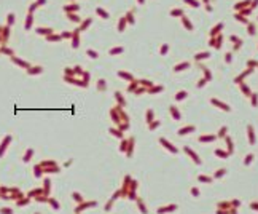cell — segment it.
I'll list each match as a JSON object with an SVG mask.
<instances>
[{"mask_svg": "<svg viewBox=\"0 0 258 214\" xmlns=\"http://www.w3.org/2000/svg\"><path fill=\"white\" fill-rule=\"evenodd\" d=\"M182 23H183V26L188 29V31H193V24H191L190 21H188V19H186L185 16H182Z\"/></svg>", "mask_w": 258, "mask_h": 214, "instance_id": "obj_1", "label": "cell"}, {"mask_svg": "<svg viewBox=\"0 0 258 214\" xmlns=\"http://www.w3.org/2000/svg\"><path fill=\"white\" fill-rule=\"evenodd\" d=\"M252 2H250V0H244V2H241V4H237L236 5V10H241V8H244L245 5H250Z\"/></svg>", "mask_w": 258, "mask_h": 214, "instance_id": "obj_2", "label": "cell"}, {"mask_svg": "<svg viewBox=\"0 0 258 214\" xmlns=\"http://www.w3.org/2000/svg\"><path fill=\"white\" fill-rule=\"evenodd\" d=\"M185 4H190V7H195V8H198L200 7V2L198 0H183Z\"/></svg>", "mask_w": 258, "mask_h": 214, "instance_id": "obj_3", "label": "cell"}, {"mask_svg": "<svg viewBox=\"0 0 258 214\" xmlns=\"http://www.w3.org/2000/svg\"><path fill=\"white\" fill-rule=\"evenodd\" d=\"M211 55L209 53H200V55H196L195 58H196V60H206V58H209Z\"/></svg>", "mask_w": 258, "mask_h": 214, "instance_id": "obj_4", "label": "cell"}, {"mask_svg": "<svg viewBox=\"0 0 258 214\" xmlns=\"http://www.w3.org/2000/svg\"><path fill=\"white\" fill-rule=\"evenodd\" d=\"M171 16H183V12H182V10H172Z\"/></svg>", "mask_w": 258, "mask_h": 214, "instance_id": "obj_5", "label": "cell"}, {"mask_svg": "<svg viewBox=\"0 0 258 214\" xmlns=\"http://www.w3.org/2000/svg\"><path fill=\"white\" fill-rule=\"evenodd\" d=\"M236 19L237 21H241V23H244V24H249V21H247V19L242 16V15H236Z\"/></svg>", "mask_w": 258, "mask_h": 214, "instance_id": "obj_6", "label": "cell"}, {"mask_svg": "<svg viewBox=\"0 0 258 214\" xmlns=\"http://www.w3.org/2000/svg\"><path fill=\"white\" fill-rule=\"evenodd\" d=\"M220 29H223V23H220V24H217L214 29H212V34H217L218 31H220Z\"/></svg>", "mask_w": 258, "mask_h": 214, "instance_id": "obj_7", "label": "cell"}, {"mask_svg": "<svg viewBox=\"0 0 258 214\" xmlns=\"http://www.w3.org/2000/svg\"><path fill=\"white\" fill-rule=\"evenodd\" d=\"M249 34L250 35H255V26L253 24H249Z\"/></svg>", "mask_w": 258, "mask_h": 214, "instance_id": "obj_8", "label": "cell"}, {"mask_svg": "<svg viewBox=\"0 0 258 214\" xmlns=\"http://www.w3.org/2000/svg\"><path fill=\"white\" fill-rule=\"evenodd\" d=\"M167 50H169V45H163V48H161V53H163V55H166V53H167Z\"/></svg>", "mask_w": 258, "mask_h": 214, "instance_id": "obj_9", "label": "cell"}, {"mask_svg": "<svg viewBox=\"0 0 258 214\" xmlns=\"http://www.w3.org/2000/svg\"><path fill=\"white\" fill-rule=\"evenodd\" d=\"M183 67H188V63H185V64H180V66H177V67H175V71H182Z\"/></svg>", "mask_w": 258, "mask_h": 214, "instance_id": "obj_10", "label": "cell"}, {"mask_svg": "<svg viewBox=\"0 0 258 214\" xmlns=\"http://www.w3.org/2000/svg\"><path fill=\"white\" fill-rule=\"evenodd\" d=\"M185 96H186V93L185 91H180V93H178V96H177V99H182V98H185Z\"/></svg>", "mask_w": 258, "mask_h": 214, "instance_id": "obj_11", "label": "cell"}, {"mask_svg": "<svg viewBox=\"0 0 258 214\" xmlns=\"http://www.w3.org/2000/svg\"><path fill=\"white\" fill-rule=\"evenodd\" d=\"M123 27H124V19H121V23L118 24V29H120V31H123Z\"/></svg>", "mask_w": 258, "mask_h": 214, "instance_id": "obj_12", "label": "cell"}, {"mask_svg": "<svg viewBox=\"0 0 258 214\" xmlns=\"http://www.w3.org/2000/svg\"><path fill=\"white\" fill-rule=\"evenodd\" d=\"M127 18H129V19H127V21L134 24V16H131V13H129V15H127Z\"/></svg>", "mask_w": 258, "mask_h": 214, "instance_id": "obj_13", "label": "cell"}, {"mask_svg": "<svg viewBox=\"0 0 258 214\" xmlns=\"http://www.w3.org/2000/svg\"><path fill=\"white\" fill-rule=\"evenodd\" d=\"M231 56H233L231 53H228V55H226V63H231Z\"/></svg>", "mask_w": 258, "mask_h": 214, "instance_id": "obj_14", "label": "cell"}, {"mask_svg": "<svg viewBox=\"0 0 258 214\" xmlns=\"http://www.w3.org/2000/svg\"><path fill=\"white\" fill-rule=\"evenodd\" d=\"M123 51V48H116V50H113L112 53H121Z\"/></svg>", "mask_w": 258, "mask_h": 214, "instance_id": "obj_15", "label": "cell"}, {"mask_svg": "<svg viewBox=\"0 0 258 214\" xmlns=\"http://www.w3.org/2000/svg\"><path fill=\"white\" fill-rule=\"evenodd\" d=\"M204 4H206V5H209V0H204Z\"/></svg>", "mask_w": 258, "mask_h": 214, "instance_id": "obj_16", "label": "cell"}, {"mask_svg": "<svg viewBox=\"0 0 258 214\" xmlns=\"http://www.w3.org/2000/svg\"><path fill=\"white\" fill-rule=\"evenodd\" d=\"M145 2V0H139V4H144Z\"/></svg>", "mask_w": 258, "mask_h": 214, "instance_id": "obj_17", "label": "cell"}]
</instances>
